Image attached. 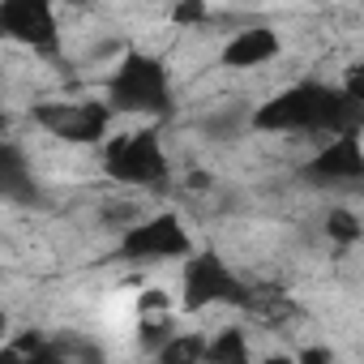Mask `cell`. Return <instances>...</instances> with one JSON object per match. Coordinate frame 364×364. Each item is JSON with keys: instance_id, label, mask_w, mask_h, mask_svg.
<instances>
[{"instance_id": "1", "label": "cell", "mask_w": 364, "mask_h": 364, "mask_svg": "<svg viewBox=\"0 0 364 364\" xmlns=\"http://www.w3.org/2000/svg\"><path fill=\"white\" fill-rule=\"evenodd\" d=\"M249 129L343 137V133H364V107L355 99H347L343 90H330L321 82H300V86L279 90L274 99L257 103V112L249 116Z\"/></svg>"}, {"instance_id": "2", "label": "cell", "mask_w": 364, "mask_h": 364, "mask_svg": "<svg viewBox=\"0 0 364 364\" xmlns=\"http://www.w3.org/2000/svg\"><path fill=\"white\" fill-rule=\"evenodd\" d=\"M112 112L124 116H167L171 112V82H167V65L150 52H124V60L116 65V73L107 77V99Z\"/></svg>"}, {"instance_id": "3", "label": "cell", "mask_w": 364, "mask_h": 364, "mask_svg": "<svg viewBox=\"0 0 364 364\" xmlns=\"http://www.w3.org/2000/svg\"><path fill=\"white\" fill-rule=\"evenodd\" d=\"M103 167L112 180L133 189H159L167 180V154L159 146V129H137V133H116L103 146Z\"/></svg>"}, {"instance_id": "4", "label": "cell", "mask_w": 364, "mask_h": 364, "mask_svg": "<svg viewBox=\"0 0 364 364\" xmlns=\"http://www.w3.org/2000/svg\"><path fill=\"white\" fill-rule=\"evenodd\" d=\"M193 249V236L189 228L180 223V215L163 210V215H150L141 223H129L124 236H120V257L124 262H163V257H185Z\"/></svg>"}, {"instance_id": "5", "label": "cell", "mask_w": 364, "mask_h": 364, "mask_svg": "<svg viewBox=\"0 0 364 364\" xmlns=\"http://www.w3.org/2000/svg\"><path fill=\"white\" fill-rule=\"evenodd\" d=\"M249 287L232 274V266L219 253H198L185 266V309L202 313L210 304H249Z\"/></svg>"}, {"instance_id": "6", "label": "cell", "mask_w": 364, "mask_h": 364, "mask_svg": "<svg viewBox=\"0 0 364 364\" xmlns=\"http://www.w3.org/2000/svg\"><path fill=\"white\" fill-rule=\"evenodd\" d=\"M112 107L107 103H39L35 107V120L52 133V137H65V141H77V146H95V141H112L107 129H112Z\"/></svg>"}, {"instance_id": "7", "label": "cell", "mask_w": 364, "mask_h": 364, "mask_svg": "<svg viewBox=\"0 0 364 364\" xmlns=\"http://www.w3.org/2000/svg\"><path fill=\"white\" fill-rule=\"evenodd\" d=\"M0 31L26 48H35L39 56L60 52V26H56L52 5H43V0H5L0 5Z\"/></svg>"}, {"instance_id": "8", "label": "cell", "mask_w": 364, "mask_h": 364, "mask_svg": "<svg viewBox=\"0 0 364 364\" xmlns=\"http://www.w3.org/2000/svg\"><path fill=\"white\" fill-rule=\"evenodd\" d=\"M304 180H313V185H364V141H360V133L330 137L304 163Z\"/></svg>"}, {"instance_id": "9", "label": "cell", "mask_w": 364, "mask_h": 364, "mask_svg": "<svg viewBox=\"0 0 364 364\" xmlns=\"http://www.w3.org/2000/svg\"><path fill=\"white\" fill-rule=\"evenodd\" d=\"M274 56H279V35L270 26H249V31H236L228 39V48H223L219 60L228 69H257V65H266Z\"/></svg>"}, {"instance_id": "10", "label": "cell", "mask_w": 364, "mask_h": 364, "mask_svg": "<svg viewBox=\"0 0 364 364\" xmlns=\"http://www.w3.org/2000/svg\"><path fill=\"white\" fill-rule=\"evenodd\" d=\"M0 193L9 202H31L39 193L31 171H26V159H22V150L14 141H5V150H0Z\"/></svg>"}, {"instance_id": "11", "label": "cell", "mask_w": 364, "mask_h": 364, "mask_svg": "<svg viewBox=\"0 0 364 364\" xmlns=\"http://www.w3.org/2000/svg\"><path fill=\"white\" fill-rule=\"evenodd\" d=\"M206 364H253L249 360V338L245 330H219L210 343H206Z\"/></svg>"}, {"instance_id": "12", "label": "cell", "mask_w": 364, "mask_h": 364, "mask_svg": "<svg viewBox=\"0 0 364 364\" xmlns=\"http://www.w3.org/2000/svg\"><path fill=\"white\" fill-rule=\"evenodd\" d=\"M154 360L159 364H206V338L202 334H171Z\"/></svg>"}, {"instance_id": "13", "label": "cell", "mask_w": 364, "mask_h": 364, "mask_svg": "<svg viewBox=\"0 0 364 364\" xmlns=\"http://www.w3.org/2000/svg\"><path fill=\"white\" fill-rule=\"evenodd\" d=\"M326 236H330L334 245H355V240L364 236V223L355 219V210H347V206H334V210L326 215Z\"/></svg>"}, {"instance_id": "14", "label": "cell", "mask_w": 364, "mask_h": 364, "mask_svg": "<svg viewBox=\"0 0 364 364\" xmlns=\"http://www.w3.org/2000/svg\"><path fill=\"white\" fill-rule=\"evenodd\" d=\"M245 124H249V120H245L240 112H228V116H210L202 129H206L215 141H232V137H240V129H245Z\"/></svg>"}, {"instance_id": "15", "label": "cell", "mask_w": 364, "mask_h": 364, "mask_svg": "<svg viewBox=\"0 0 364 364\" xmlns=\"http://www.w3.org/2000/svg\"><path fill=\"white\" fill-rule=\"evenodd\" d=\"M137 317H141V321H171V300H167L163 291H146V296L137 300Z\"/></svg>"}, {"instance_id": "16", "label": "cell", "mask_w": 364, "mask_h": 364, "mask_svg": "<svg viewBox=\"0 0 364 364\" xmlns=\"http://www.w3.org/2000/svg\"><path fill=\"white\" fill-rule=\"evenodd\" d=\"M0 364H65V351H60V343H52L39 355H18L14 347H5V351H0Z\"/></svg>"}, {"instance_id": "17", "label": "cell", "mask_w": 364, "mask_h": 364, "mask_svg": "<svg viewBox=\"0 0 364 364\" xmlns=\"http://www.w3.org/2000/svg\"><path fill=\"white\" fill-rule=\"evenodd\" d=\"M210 18V9L202 5V0H189V5H176L171 9V22L176 26H198V22H206Z\"/></svg>"}, {"instance_id": "18", "label": "cell", "mask_w": 364, "mask_h": 364, "mask_svg": "<svg viewBox=\"0 0 364 364\" xmlns=\"http://www.w3.org/2000/svg\"><path fill=\"white\" fill-rule=\"evenodd\" d=\"M343 95H347V99H355V103L364 107V60L347 69V77H343Z\"/></svg>"}, {"instance_id": "19", "label": "cell", "mask_w": 364, "mask_h": 364, "mask_svg": "<svg viewBox=\"0 0 364 364\" xmlns=\"http://www.w3.org/2000/svg\"><path fill=\"white\" fill-rule=\"evenodd\" d=\"M330 360H334V355H330L321 343H309V347L300 351V360H296V364H330Z\"/></svg>"}, {"instance_id": "20", "label": "cell", "mask_w": 364, "mask_h": 364, "mask_svg": "<svg viewBox=\"0 0 364 364\" xmlns=\"http://www.w3.org/2000/svg\"><path fill=\"white\" fill-rule=\"evenodd\" d=\"M262 364H296V360H287V355H270V360H262Z\"/></svg>"}]
</instances>
